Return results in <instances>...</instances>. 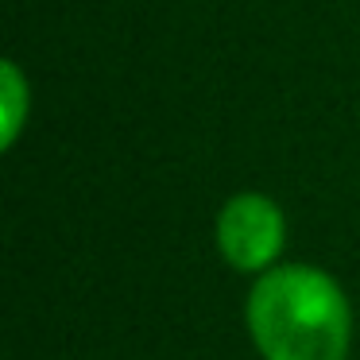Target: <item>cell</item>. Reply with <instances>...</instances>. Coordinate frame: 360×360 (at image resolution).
Here are the masks:
<instances>
[{
	"mask_svg": "<svg viewBox=\"0 0 360 360\" xmlns=\"http://www.w3.org/2000/svg\"><path fill=\"white\" fill-rule=\"evenodd\" d=\"M0 101H4V143H12L20 124H24V109H27V86H24V74L16 70V63H4Z\"/></svg>",
	"mask_w": 360,
	"mask_h": 360,
	"instance_id": "cell-3",
	"label": "cell"
},
{
	"mask_svg": "<svg viewBox=\"0 0 360 360\" xmlns=\"http://www.w3.org/2000/svg\"><path fill=\"white\" fill-rule=\"evenodd\" d=\"M217 240L229 264L240 271H256V267L271 264L275 252L283 248V213L271 198L264 194H240L221 210L217 221Z\"/></svg>",
	"mask_w": 360,
	"mask_h": 360,
	"instance_id": "cell-2",
	"label": "cell"
},
{
	"mask_svg": "<svg viewBox=\"0 0 360 360\" xmlns=\"http://www.w3.org/2000/svg\"><path fill=\"white\" fill-rule=\"evenodd\" d=\"M248 321L267 360H345L349 349L345 295L314 267L271 271L252 295Z\"/></svg>",
	"mask_w": 360,
	"mask_h": 360,
	"instance_id": "cell-1",
	"label": "cell"
}]
</instances>
